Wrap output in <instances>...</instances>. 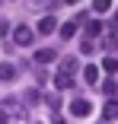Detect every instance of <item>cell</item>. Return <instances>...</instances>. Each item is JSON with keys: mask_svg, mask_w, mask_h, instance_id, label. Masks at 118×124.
<instances>
[{"mask_svg": "<svg viewBox=\"0 0 118 124\" xmlns=\"http://www.w3.org/2000/svg\"><path fill=\"white\" fill-rule=\"evenodd\" d=\"M26 121V108H19L16 99H3V124H22Z\"/></svg>", "mask_w": 118, "mask_h": 124, "instance_id": "cell-1", "label": "cell"}, {"mask_svg": "<svg viewBox=\"0 0 118 124\" xmlns=\"http://www.w3.org/2000/svg\"><path fill=\"white\" fill-rule=\"evenodd\" d=\"M13 41H16L19 48H29V45L35 41V32H32L29 26H16V32H13Z\"/></svg>", "mask_w": 118, "mask_h": 124, "instance_id": "cell-2", "label": "cell"}, {"mask_svg": "<svg viewBox=\"0 0 118 124\" xmlns=\"http://www.w3.org/2000/svg\"><path fill=\"white\" fill-rule=\"evenodd\" d=\"M70 111H74L77 118H86V115L93 111V105L86 102V99H74V102H70Z\"/></svg>", "mask_w": 118, "mask_h": 124, "instance_id": "cell-3", "label": "cell"}, {"mask_svg": "<svg viewBox=\"0 0 118 124\" xmlns=\"http://www.w3.org/2000/svg\"><path fill=\"white\" fill-rule=\"evenodd\" d=\"M58 54L51 51V48H42V51H35V64H51Z\"/></svg>", "mask_w": 118, "mask_h": 124, "instance_id": "cell-4", "label": "cell"}, {"mask_svg": "<svg viewBox=\"0 0 118 124\" xmlns=\"http://www.w3.org/2000/svg\"><path fill=\"white\" fill-rule=\"evenodd\" d=\"M58 73H70V77H77V57H64Z\"/></svg>", "mask_w": 118, "mask_h": 124, "instance_id": "cell-5", "label": "cell"}, {"mask_svg": "<svg viewBox=\"0 0 118 124\" xmlns=\"http://www.w3.org/2000/svg\"><path fill=\"white\" fill-rule=\"evenodd\" d=\"M54 86L58 89H74V77H70V73H58V77H54Z\"/></svg>", "mask_w": 118, "mask_h": 124, "instance_id": "cell-6", "label": "cell"}, {"mask_svg": "<svg viewBox=\"0 0 118 124\" xmlns=\"http://www.w3.org/2000/svg\"><path fill=\"white\" fill-rule=\"evenodd\" d=\"M102 92H105L109 102H115V95H118V83H115V80H105V83H102Z\"/></svg>", "mask_w": 118, "mask_h": 124, "instance_id": "cell-7", "label": "cell"}, {"mask_svg": "<svg viewBox=\"0 0 118 124\" xmlns=\"http://www.w3.org/2000/svg\"><path fill=\"white\" fill-rule=\"evenodd\" d=\"M54 29H58V22H54V16H45V19L38 22V32H42V35H48V32H54Z\"/></svg>", "mask_w": 118, "mask_h": 124, "instance_id": "cell-8", "label": "cell"}, {"mask_svg": "<svg viewBox=\"0 0 118 124\" xmlns=\"http://www.w3.org/2000/svg\"><path fill=\"white\" fill-rule=\"evenodd\" d=\"M83 80L93 83V86H99V83H96V80H99V67H93V64H89V67L83 70Z\"/></svg>", "mask_w": 118, "mask_h": 124, "instance_id": "cell-9", "label": "cell"}, {"mask_svg": "<svg viewBox=\"0 0 118 124\" xmlns=\"http://www.w3.org/2000/svg\"><path fill=\"white\" fill-rule=\"evenodd\" d=\"M74 32H77V19H74V22H67V26H61L58 35H61V38H74Z\"/></svg>", "mask_w": 118, "mask_h": 124, "instance_id": "cell-10", "label": "cell"}, {"mask_svg": "<svg viewBox=\"0 0 118 124\" xmlns=\"http://www.w3.org/2000/svg\"><path fill=\"white\" fill-rule=\"evenodd\" d=\"M102 118H109V121H112V118H118V102H109V105L102 108Z\"/></svg>", "mask_w": 118, "mask_h": 124, "instance_id": "cell-11", "label": "cell"}, {"mask_svg": "<svg viewBox=\"0 0 118 124\" xmlns=\"http://www.w3.org/2000/svg\"><path fill=\"white\" fill-rule=\"evenodd\" d=\"M102 67H105V73H118V57H105Z\"/></svg>", "mask_w": 118, "mask_h": 124, "instance_id": "cell-12", "label": "cell"}, {"mask_svg": "<svg viewBox=\"0 0 118 124\" xmlns=\"http://www.w3.org/2000/svg\"><path fill=\"white\" fill-rule=\"evenodd\" d=\"M22 102H26V105H35V102H38V92H35V89H29L26 95H22Z\"/></svg>", "mask_w": 118, "mask_h": 124, "instance_id": "cell-13", "label": "cell"}, {"mask_svg": "<svg viewBox=\"0 0 118 124\" xmlns=\"http://www.w3.org/2000/svg\"><path fill=\"white\" fill-rule=\"evenodd\" d=\"M102 32V22H89V26H86V35H99Z\"/></svg>", "mask_w": 118, "mask_h": 124, "instance_id": "cell-14", "label": "cell"}, {"mask_svg": "<svg viewBox=\"0 0 118 124\" xmlns=\"http://www.w3.org/2000/svg\"><path fill=\"white\" fill-rule=\"evenodd\" d=\"M80 51H83V54H93V51H96V45L86 38V41H80Z\"/></svg>", "mask_w": 118, "mask_h": 124, "instance_id": "cell-15", "label": "cell"}, {"mask_svg": "<svg viewBox=\"0 0 118 124\" xmlns=\"http://www.w3.org/2000/svg\"><path fill=\"white\" fill-rule=\"evenodd\" d=\"M112 3H109V0H96V3H93V10H96V13H105Z\"/></svg>", "mask_w": 118, "mask_h": 124, "instance_id": "cell-16", "label": "cell"}, {"mask_svg": "<svg viewBox=\"0 0 118 124\" xmlns=\"http://www.w3.org/2000/svg\"><path fill=\"white\" fill-rule=\"evenodd\" d=\"M16 77V67L13 64H3V80H13Z\"/></svg>", "mask_w": 118, "mask_h": 124, "instance_id": "cell-17", "label": "cell"}, {"mask_svg": "<svg viewBox=\"0 0 118 124\" xmlns=\"http://www.w3.org/2000/svg\"><path fill=\"white\" fill-rule=\"evenodd\" d=\"M115 45H118V35L109 32V35H105V48H115Z\"/></svg>", "mask_w": 118, "mask_h": 124, "instance_id": "cell-18", "label": "cell"}]
</instances>
